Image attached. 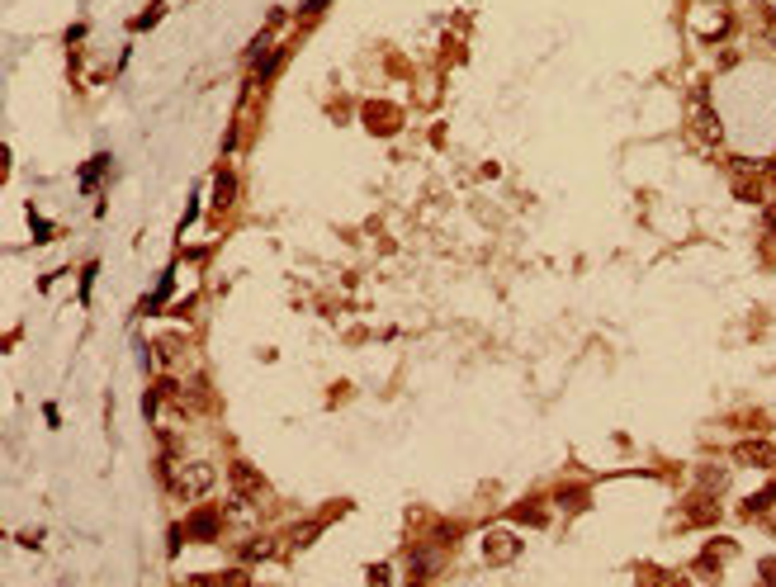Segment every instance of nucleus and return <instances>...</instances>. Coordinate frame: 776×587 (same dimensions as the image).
I'll return each mask as SVG.
<instances>
[{"instance_id":"obj_1","label":"nucleus","mask_w":776,"mask_h":587,"mask_svg":"<svg viewBox=\"0 0 776 587\" xmlns=\"http://www.w3.org/2000/svg\"><path fill=\"white\" fill-rule=\"evenodd\" d=\"M213 483H218V474H213V464H185V469H180V474L171 478L175 497H185V502H194V497H204V492H213Z\"/></svg>"},{"instance_id":"obj_2","label":"nucleus","mask_w":776,"mask_h":587,"mask_svg":"<svg viewBox=\"0 0 776 587\" xmlns=\"http://www.w3.org/2000/svg\"><path fill=\"white\" fill-rule=\"evenodd\" d=\"M511 555H521V540H511V535H488V559H492V564H507Z\"/></svg>"},{"instance_id":"obj_3","label":"nucleus","mask_w":776,"mask_h":587,"mask_svg":"<svg viewBox=\"0 0 776 587\" xmlns=\"http://www.w3.org/2000/svg\"><path fill=\"white\" fill-rule=\"evenodd\" d=\"M739 460H744V464H772L776 450L767 441H744V445H739Z\"/></svg>"},{"instance_id":"obj_4","label":"nucleus","mask_w":776,"mask_h":587,"mask_svg":"<svg viewBox=\"0 0 776 587\" xmlns=\"http://www.w3.org/2000/svg\"><path fill=\"white\" fill-rule=\"evenodd\" d=\"M696 138H700V143H710V147L724 138V133H720V119H715L710 109H696Z\"/></svg>"},{"instance_id":"obj_5","label":"nucleus","mask_w":776,"mask_h":587,"mask_svg":"<svg viewBox=\"0 0 776 587\" xmlns=\"http://www.w3.org/2000/svg\"><path fill=\"white\" fill-rule=\"evenodd\" d=\"M232 194H237V175H232V171H218V190H213V208H227V204H232Z\"/></svg>"},{"instance_id":"obj_6","label":"nucleus","mask_w":776,"mask_h":587,"mask_svg":"<svg viewBox=\"0 0 776 587\" xmlns=\"http://www.w3.org/2000/svg\"><path fill=\"white\" fill-rule=\"evenodd\" d=\"M213 530H218V511H199L190 521V535H199V540H208Z\"/></svg>"},{"instance_id":"obj_7","label":"nucleus","mask_w":776,"mask_h":587,"mask_svg":"<svg viewBox=\"0 0 776 587\" xmlns=\"http://www.w3.org/2000/svg\"><path fill=\"white\" fill-rule=\"evenodd\" d=\"M729 483V474L724 469H720V464H705V469H700V488H710V492H720Z\"/></svg>"},{"instance_id":"obj_8","label":"nucleus","mask_w":776,"mask_h":587,"mask_svg":"<svg viewBox=\"0 0 776 587\" xmlns=\"http://www.w3.org/2000/svg\"><path fill=\"white\" fill-rule=\"evenodd\" d=\"M256 483H261V478H256L251 469H246V464H241V469H237V488H256Z\"/></svg>"},{"instance_id":"obj_9","label":"nucleus","mask_w":776,"mask_h":587,"mask_svg":"<svg viewBox=\"0 0 776 587\" xmlns=\"http://www.w3.org/2000/svg\"><path fill=\"white\" fill-rule=\"evenodd\" d=\"M753 5H762V10H776V0H753Z\"/></svg>"}]
</instances>
